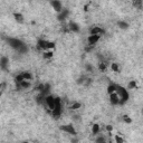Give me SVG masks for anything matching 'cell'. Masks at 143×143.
<instances>
[{
	"mask_svg": "<svg viewBox=\"0 0 143 143\" xmlns=\"http://www.w3.org/2000/svg\"><path fill=\"white\" fill-rule=\"evenodd\" d=\"M14 18H15V20L17 21L18 24L25 22V18H24L22 14H20V12H14Z\"/></svg>",
	"mask_w": 143,
	"mask_h": 143,
	"instance_id": "7c38bea8",
	"label": "cell"
},
{
	"mask_svg": "<svg viewBox=\"0 0 143 143\" xmlns=\"http://www.w3.org/2000/svg\"><path fill=\"white\" fill-rule=\"evenodd\" d=\"M24 80H25V78H24L22 74H18V75H17V76H16V77H15V82L17 83V84H20V83L22 82Z\"/></svg>",
	"mask_w": 143,
	"mask_h": 143,
	"instance_id": "cb8c5ba5",
	"label": "cell"
},
{
	"mask_svg": "<svg viewBox=\"0 0 143 143\" xmlns=\"http://www.w3.org/2000/svg\"><path fill=\"white\" fill-rule=\"evenodd\" d=\"M114 140H115L116 143H123V142H124V139H123V138H121L120 135H115Z\"/></svg>",
	"mask_w": 143,
	"mask_h": 143,
	"instance_id": "f1b7e54d",
	"label": "cell"
},
{
	"mask_svg": "<svg viewBox=\"0 0 143 143\" xmlns=\"http://www.w3.org/2000/svg\"><path fill=\"white\" fill-rule=\"evenodd\" d=\"M101 39V35H90L87 37V45H93L95 46L96 42H98V40Z\"/></svg>",
	"mask_w": 143,
	"mask_h": 143,
	"instance_id": "5b68a950",
	"label": "cell"
},
{
	"mask_svg": "<svg viewBox=\"0 0 143 143\" xmlns=\"http://www.w3.org/2000/svg\"><path fill=\"white\" fill-rule=\"evenodd\" d=\"M32 80H24L22 82L20 83V84H18L19 86H20V88H22V90H28V88H30V86H32Z\"/></svg>",
	"mask_w": 143,
	"mask_h": 143,
	"instance_id": "4fadbf2b",
	"label": "cell"
},
{
	"mask_svg": "<svg viewBox=\"0 0 143 143\" xmlns=\"http://www.w3.org/2000/svg\"><path fill=\"white\" fill-rule=\"evenodd\" d=\"M111 70L113 72H115V73H118V72H120V66H118V63H112L111 64Z\"/></svg>",
	"mask_w": 143,
	"mask_h": 143,
	"instance_id": "603a6c76",
	"label": "cell"
},
{
	"mask_svg": "<svg viewBox=\"0 0 143 143\" xmlns=\"http://www.w3.org/2000/svg\"><path fill=\"white\" fill-rule=\"evenodd\" d=\"M68 29H70L72 32H80V26H78L77 22H75V21H70V22L68 24Z\"/></svg>",
	"mask_w": 143,
	"mask_h": 143,
	"instance_id": "ba28073f",
	"label": "cell"
},
{
	"mask_svg": "<svg viewBox=\"0 0 143 143\" xmlns=\"http://www.w3.org/2000/svg\"><path fill=\"white\" fill-rule=\"evenodd\" d=\"M21 74H22L24 78H25L26 80H32V75L30 72H22Z\"/></svg>",
	"mask_w": 143,
	"mask_h": 143,
	"instance_id": "d6986e66",
	"label": "cell"
},
{
	"mask_svg": "<svg viewBox=\"0 0 143 143\" xmlns=\"http://www.w3.org/2000/svg\"><path fill=\"white\" fill-rule=\"evenodd\" d=\"M106 68H107V65H106V63H104V62H101V63H98V70L100 72H105L106 70Z\"/></svg>",
	"mask_w": 143,
	"mask_h": 143,
	"instance_id": "7402d4cb",
	"label": "cell"
},
{
	"mask_svg": "<svg viewBox=\"0 0 143 143\" xmlns=\"http://www.w3.org/2000/svg\"><path fill=\"white\" fill-rule=\"evenodd\" d=\"M8 65H9V59H8V57L2 56L1 59H0V67H1V70H6L7 67H8Z\"/></svg>",
	"mask_w": 143,
	"mask_h": 143,
	"instance_id": "9c48e42d",
	"label": "cell"
},
{
	"mask_svg": "<svg viewBox=\"0 0 143 143\" xmlns=\"http://www.w3.org/2000/svg\"><path fill=\"white\" fill-rule=\"evenodd\" d=\"M45 103H46V105L48 106V108L49 110H53L55 108V97L54 96H52V95H46L45 96Z\"/></svg>",
	"mask_w": 143,
	"mask_h": 143,
	"instance_id": "7a4b0ae2",
	"label": "cell"
},
{
	"mask_svg": "<svg viewBox=\"0 0 143 143\" xmlns=\"http://www.w3.org/2000/svg\"><path fill=\"white\" fill-rule=\"evenodd\" d=\"M110 102H111L112 105H118V104H121V97L116 90L114 93H112V94H110Z\"/></svg>",
	"mask_w": 143,
	"mask_h": 143,
	"instance_id": "6da1fadb",
	"label": "cell"
},
{
	"mask_svg": "<svg viewBox=\"0 0 143 143\" xmlns=\"http://www.w3.org/2000/svg\"><path fill=\"white\" fill-rule=\"evenodd\" d=\"M123 122H125L126 124H131L132 123V118L128 115H123Z\"/></svg>",
	"mask_w": 143,
	"mask_h": 143,
	"instance_id": "484cf974",
	"label": "cell"
},
{
	"mask_svg": "<svg viewBox=\"0 0 143 143\" xmlns=\"http://www.w3.org/2000/svg\"><path fill=\"white\" fill-rule=\"evenodd\" d=\"M104 32H105V30L102 27H100V26H94V27H92L90 29V35H101L102 36Z\"/></svg>",
	"mask_w": 143,
	"mask_h": 143,
	"instance_id": "8992f818",
	"label": "cell"
},
{
	"mask_svg": "<svg viewBox=\"0 0 143 143\" xmlns=\"http://www.w3.org/2000/svg\"><path fill=\"white\" fill-rule=\"evenodd\" d=\"M116 90V85L115 84H110L108 86H107V93L110 94H112V93H114Z\"/></svg>",
	"mask_w": 143,
	"mask_h": 143,
	"instance_id": "ffe728a7",
	"label": "cell"
},
{
	"mask_svg": "<svg viewBox=\"0 0 143 143\" xmlns=\"http://www.w3.org/2000/svg\"><path fill=\"white\" fill-rule=\"evenodd\" d=\"M116 26H118L121 30H126V29H128V27H130L128 22L125 20H118V22H116Z\"/></svg>",
	"mask_w": 143,
	"mask_h": 143,
	"instance_id": "30bf717a",
	"label": "cell"
},
{
	"mask_svg": "<svg viewBox=\"0 0 143 143\" xmlns=\"http://www.w3.org/2000/svg\"><path fill=\"white\" fill-rule=\"evenodd\" d=\"M141 114H142V115H143V108L141 110Z\"/></svg>",
	"mask_w": 143,
	"mask_h": 143,
	"instance_id": "d590c367",
	"label": "cell"
},
{
	"mask_svg": "<svg viewBox=\"0 0 143 143\" xmlns=\"http://www.w3.org/2000/svg\"><path fill=\"white\" fill-rule=\"evenodd\" d=\"M50 6L53 7V9L56 12L59 14L60 11H63V4L59 0H50Z\"/></svg>",
	"mask_w": 143,
	"mask_h": 143,
	"instance_id": "3957f363",
	"label": "cell"
},
{
	"mask_svg": "<svg viewBox=\"0 0 143 143\" xmlns=\"http://www.w3.org/2000/svg\"><path fill=\"white\" fill-rule=\"evenodd\" d=\"M48 40H45V39H40V40H38V44H37V46H38V48L40 49V50H42V52H45V50H48Z\"/></svg>",
	"mask_w": 143,
	"mask_h": 143,
	"instance_id": "52a82bcc",
	"label": "cell"
},
{
	"mask_svg": "<svg viewBox=\"0 0 143 143\" xmlns=\"http://www.w3.org/2000/svg\"><path fill=\"white\" fill-rule=\"evenodd\" d=\"M67 15H68V11L66 10V9H63V11H60V12H59V15H58V20L59 21L65 20L66 17H67Z\"/></svg>",
	"mask_w": 143,
	"mask_h": 143,
	"instance_id": "ac0fdd59",
	"label": "cell"
},
{
	"mask_svg": "<svg viewBox=\"0 0 143 143\" xmlns=\"http://www.w3.org/2000/svg\"><path fill=\"white\" fill-rule=\"evenodd\" d=\"M53 57H54V52L53 50H45L44 53H42V58L44 59L49 60V59H52Z\"/></svg>",
	"mask_w": 143,
	"mask_h": 143,
	"instance_id": "9a60e30c",
	"label": "cell"
},
{
	"mask_svg": "<svg viewBox=\"0 0 143 143\" xmlns=\"http://www.w3.org/2000/svg\"><path fill=\"white\" fill-rule=\"evenodd\" d=\"M85 80H86V77H84V76H80V77L77 78L76 83H77L78 85H85Z\"/></svg>",
	"mask_w": 143,
	"mask_h": 143,
	"instance_id": "d4e9b609",
	"label": "cell"
},
{
	"mask_svg": "<svg viewBox=\"0 0 143 143\" xmlns=\"http://www.w3.org/2000/svg\"><path fill=\"white\" fill-rule=\"evenodd\" d=\"M105 128H106V131L110 133V134H111V132L113 131V126H112V125H106Z\"/></svg>",
	"mask_w": 143,
	"mask_h": 143,
	"instance_id": "d6a6232c",
	"label": "cell"
},
{
	"mask_svg": "<svg viewBox=\"0 0 143 143\" xmlns=\"http://www.w3.org/2000/svg\"><path fill=\"white\" fill-rule=\"evenodd\" d=\"M59 130L63 131V132H66L68 134H72V135H75L76 134V130L74 128V126L72 124H67V125H63L59 128Z\"/></svg>",
	"mask_w": 143,
	"mask_h": 143,
	"instance_id": "277c9868",
	"label": "cell"
},
{
	"mask_svg": "<svg viewBox=\"0 0 143 143\" xmlns=\"http://www.w3.org/2000/svg\"><path fill=\"white\" fill-rule=\"evenodd\" d=\"M90 131H92V133L94 135H97L100 133V131H101V125L98 124V123H94V124L92 125V128H90Z\"/></svg>",
	"mask_w": 143,
	"mask_h": 143,
	"instance_id": "5bb4252c",
	"label": "cell"
},
{
	"mask_svg": "<svg viewBox=\"0 0 143 143\" xmlns=\"http://www.w3.org/2000/svg\"><path fill=\"white\" fill-rule=\"evenodd\" d=\"M85 70H86V72H90V73H94V67L90 64H86L85 65Z\"/></svg>",
	"mask_w": 143,
	"mask_h": 143,
	"instance_id": "4316f807",
	"label": "cell"
},
{
	"mask_svg": "<svg viewBox=\"0 0 143 143\" xmlns=\"http://www.w3.org/2000/svg\"><path fill=\"white\" fill-rule=\"evenodd\" d=\"M4 87H6V83L2 82L1 83V92H4Z\"/></svg>",
	"mask_w": 143,
	"mask_h": 143,
	"instance_id": "836d02e7",
	"label": "cell"
},
{
	"mask_svg": "<svg viewBox=\"0 0 143 143\" xmlns=\"http://www.w3.org/2000/svg\"><path fill=\"white\" fill-rule=\"evenodd\" d=\"M92 82H93V78H86V80H85V85L88 86V85L92 84Z\"/></svg>",
	"mask_w": 143,
	"mask_h": 143,
	"instance_id": "1f68e13d",
	"label": "cell"
},
{
	"mask_svg": "<svg viewBox=\"0 0 143 143\" xmlns=\"http://www.w3.org/2000/svg\"><path fill=\"white\" fill-rule=\"evenodd\" d=\"M93 48H94V46H93V45H86V47H85V52H86V53L92 52Z\"/></svg>",
	"mask_w": 143,
	"mask_h": 143,
	"instance_id": "4dcf8cb0",
	"label": "cell"
},
{
	"mask_svg": "<svg viewBox=\"0 0 143 143\" xmlns=\"http://www.w3.org/2000/svg\"><path fill=\"white\" fill-rule=\"evenodd\" d=\"M132 2V6L134 8H136L138 10H142L143 8V0H131Z\"/></svg>",
	"mask_w": 143,
	"mask_h": 143,
	"instance_id": "8fae6325",
	"label": "cell"
},
{
	"mask_svg": "<svg viewBox=\"0 0 143 143\" xmlns=\"http://www.w3.org/2000/svg\"><path fill=\"white\" fill-rule=\"evenodd\" d=\"M95 142H97V143H104V142H106V139L104 136H97L96 139H95Z\"/></svg>",
	"mask_w": 143,
	"mask_h": 143,
	"instance_id": "83f0119b",
	"label": "cell"
},
{
	"mask_svg": "<svg viewBox=\"0 0 143 143\" xmlns=\"http://www.w3.org/2000/svg\"><path fill=\"white\" fill-rule=\"evenodd\" d=\"M80 107H82V103L80 102H74V103L70 104V111H78V110H80Z\"/></svg>",
	"mask_w": 143,
	"mask_h": 143,
	"instance_id": "e0dca14e",
	"label": "cell"
},
{
	"mask_svg": "<svg viewBox=\"0 0 143 143\" xmlns=\"http://www.w3.org/2000/svg\"><path fill=\"white\" fill-rule=\"evenodd\" d=\"M74 120H80V115H74Z\"/></svg>",
	"mask_w": 143,
	"mask_h": 143,
	"instance_id": "e575fe53",
	"label": "cell"
},
{
	"mask_svg": "<svg viewBox=\"0 0 143 143\" xmlns=\"http://www.w3.org/2000/svg\"><path fill=\"white\" fill-rule=\"evenodd\" d=\"M55 49V42H48V50H54Z\"/></svg>",
	"mask_w": 143,
	"mask_h": 143,
	"instance_id": "f546056e",
	"label": "cell"
},
{
	"mask_svg": "<svg viewBox=\"0 0 143 143\" xmlns=\"http://www.w3.org/2000/svg\"><path fill=\"white\" fill-rule=\"evenodd\" d=\"M60 114H62V107H55L53 111H52V115L55 118H59Z\"/></svg>",
	"mask_w": 143,
	"mask_h": 143,
	"instance_id": "2e32d148",
	"label": "cell"
},
{
	"mask_svg": "<svg viewBox=\"0 0 143 143\" xmlns=\"http://www.w3.org/2000/svg\"><path fill=\"white\" fill-rule=\"evenodd\" d=\"M136 86H138L136 80H130L128 84V90H134V88H136Z\"/></svg>",
	"mask_w": 143,
	"mask_h": 143,
	"instance_id": "44dd1931",
	"label": "cell"
}]
</instances>
